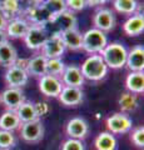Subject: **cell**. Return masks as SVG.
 Segmentation results:
<instances>
[{"mask_svg":"<svg viewBox=\"0 0 144 150\" xmlns=\"http://www.w3.org/2000/svg\"><path fill=\"white\" fill-rule=\"evenodd\" d=\"M84 79L90 81H100L108 75L109 68L106 67L100 54L89 55L80 67Z\"/></svg>","mask_w":144,"mask_h":150,"instance_id":"cell-1","label":"cell"},{"mask_svg":"<svg viewBox=\"0 0 144 150\" xmlns=\"http://www.w3.org/2000/svg\"><path fill=\"white\" fill-rule=\"evenodd\" d=\"M101 58H103L104 63L109 69H122L125 67V62H127V55L128 50L127 48L118 41L114 43H108L106 46L100 53Z\"/></svg>","mask_w":144,"mask_h":150,"instance_id":"cell-2","label":"cell"},{"mask_svg":"<svg viewBox=\"0 0 144 150\" xmlns=\"http://www.w3.org/2000/svg\"><path fill=\"white\" fill-rule=\"evenodd\" d=\"M75 28H78V19L75 16V14L69 10H65L58 14V15L53 16L50 19V21L45 25V29L48 30L49 35L62 34L64 31L75 29Z\"/></svg>","mask_w":144,"mask_h":150,"instance_id":"cell-3","label":"cell"},{"mask_svg":"<svg viewBox=\"0 0 144 150\" xmlns=\"http://www.w3.org/2000/svg\"><path fill=\"white\" fill-rule=\"evenodd\" d=\"M108 44L106 34L99 29L92 28L83 34V49L88 54H100Z\"/></svg>","mask_w":144,"mask_h":150,"instance_id":"cell-4","label":"cell"},{"mask_svg":"<svg viewBox=\"0 0 144 150\" xmlns=\"http://www.w3.org/2000/svg\"><path fill=\"white\" fill-rule=\"evenodd\" d=\"M48 38H49V33L45 29V26L30 25L23 39H24V43L28 49L36 51V50H41Z\"/></svg>","mask_w":144,"mask_h":150,"instance_id":"cell-5","label":"cell"},{"mask_svg":"<svg viewBox=\"0 0 144 150\" xmlns=\"http://www.w3.org/2000/svg\"><path fill=\"white\" fill-rule=\"evenodd\" d=\"M106 128H108L109 133L111 134H127L132 130L133 121L129 118L128 114L125 112H114L113 115H110L106 118Z\"/></svg>","mask_w":144,"mask_h":150,"instance_id":"cell-6","label":"cell"},{"mask_svg":"<svg viewBox=\"0 0 144 150\" xmlns=\"http://www.w3.org/2000/svg\"><path fill=\"white\" fill-rule=\"evenodd\" d=\"M24 16L30 25H43L45 26L52 19V15L49 14V11L45 9L43 4H33L24 9L23 13Z\"/></svg>","mask_w":144,"mask_h":150,"instance_id":"cell-7","label":"cell"},{"mask_svg":"<svg viewBox=\"0 0 144 150\" xmlns=\"http://www.w3.org/2000/svg\"><path fill=\"white\" fill-rule=\"evenodd\" d=\"M20 137L26 143H39L44 137V125L40 119L29 121V123H23L20 125Z\"/></svg>","mask_w":144,"mask_h":150,"instance_id":"cell-8","label":"cell"},{"mask_svg":"<svg viewBox=\"0 0 144 150\" xmlns=\"http://www.w3.org/2000/svg\"><path fill=\"white\" fill-rule=\"evenodd\" d=\"M115 15L108 8H99L93 15V25L103 33H109L115 28Z\"/></svg>","mask_w":144,"mask_h":150,"instance_id":"cell-9","label":"cell"},{"mask_svg":"<svg viewBox=\"0 0 144 150\" xmlns=\"http://www.w3.org/2000/svg\"><path fill=\"white\" fill-rule=\"evenodd\" d=\"M65 45L63 43L62 35L60 34H52L46 39L45 44L41 48V54L46 59H53V58H62V55L65 51Z\"/></svg>","mask_w":144,"mask_h":150,"instance_id":"cell-10","label":"cell"},{"mask_svg":"<svg viewBox=\"0 0 144 150\" xmlns=\"http://www.w3.org/2000/svg\"><path fill=\"white\" fill-rule=\"evenodd\" d=\"M63 86L64 84L60 80V78L48 74L39 78V90L43 95L48 98H58Z\"/></svg>","mask_w":144,"mask_h":150,"instance_id":"cell-11","label":"cell"},{"mask_svg":"<svg viewBox=\"0 0 144 150\" xmlns=\"http://www.w3.org/2000/svg\"><path fill=\"white\" fill-rule=\"evenodd\" d=\"M5 83L9 88H19L21 89L23 86H25L29 80V75H28L26 70L23 69L16 65L6 68L5 75H4Z\"/></svg>","mask_w":144,"mask_h":150,"instance_id":"cell-12","label":"cell"},{"mask_svg":"<svg viewBox=\"0 0 144 150\" xmlns=\"http://www.w3.org/2000/svg\"><path fill=\"white\" fill-rule=\"evenodd\" d=\"M0 101L8 110H16L25 101V96L19 88H8L0 94Z\"/></svg>","mask_w":144,"mask_h":150,"instance_id":"cell-13","label":"cell"},{"mask_svg":"<svg viewBox=\"0 0 144 150\" xmlns=\"http://www.w3.org/2000/svg\"><path fill=\"white\" fill-rule=\"evenodd\" d=\"M58 99L65 106H78L84 100V93H83L82 88L64 85L62 91L59 94Z\"/></svg>","mask_w":144,"mask_h":150,"instance_id":"cell-14","label":"cell"},{"mask_svg":"<svg viewBox=\"0 0 144 150\" xmlns=\"http://www.w3.org/2000/svg\"><path fill=\"white\" fill-rule=\"evenodd\" d=\"M29 28H30L29 21L24 16H18L8 20L5 34L8 38H11V39H23Z\"/></svg>","mask_w":144,"mask_h":150,"instance_id":"cell-15","label":"cell"},{"mask_svg":"<svg viewBox=\"0 0 144 150\" xmlns=\"http://www.w3.org/2000/svg\"><path fill=\"white\" fill-rule=\"evenodd\" d=\"M60 80L65 86H77V88H82L84 84V76L82 74L80 67L78 65H65V69L60 76Z\"/></svg>","mask_w":144,"mask_h":150,"instance_id":"cell-16","label":"cell"},{"mask_svg":"<svg viewBox=\"0 0 144 150\" xmlns=\"http://www.w3.org/2000/svg\"><path fill=\"white\" fill-rule=\"evenodd\" d=\"M65 131L69 138L83 140L84 138H87L88 133H89V125L83 118L77 116V118H72L67 123Z\"/></svg>","mask_w":144,"mask_h":150,"instance_id":"cell-17","label":"cell"},{"mask_svg":"<svg viewBox=\"0 0 144 150\" xmlns=\"http://www.w3.org/2000/svg\"><path fill=\"white\" fill-rule=\"evenodd\" d=\"M127 68L131 71H143L144 69V48L143 45H135L128 51Z\"/></svg>","mask_w":144,"mask_h":150,"instance_id":"cell-18","label":"cell"},{"mask_svg":"<svg viewBox=\"0 0 144 150\" xmlns=\"http://www.w3.org/2000/svg\"><path fill=\"white\" fill-rule=\"evenodd\" d=\"M123 30L128 36H138L144 31V16L142 13H135L129 16L123 24Z\"/></svg>","mask_w":144,"mask_h":150,"instance_id":"cell-19","label":"cell"},{"mask_svg":"<svg viewBox=\"0 0 144 150\" xmlns=\"http://www.w3.org/2000/svg\"><path fill=\"white\" fill-rule=\"evenodd\" d=\"M25 8L26 6L23 3V0H1V3H0V11L8 20L23 16Z\"/></svg>","mask_w":144,"mask_h":150,"instance_id":"cell-20","label":"cell"},{"mask_svg":"<svg viewBox=\"0 0 144 150\" xmlns=\"http://www.w3.org/2000/svg\"><path fill=\"white\" fill-rule=\"evenodd\" d=\"M60 35H62L65 49L70 51H79L83 49V34L78 30V28L67 30L62 33Z\"/></svg>","mask_w":144,"mask_h":150,"instance_id":"cell-21","label":"cell"},{"mask_svg":"<svg viewBox=\"0 0 144 150\" xmlns=\"http://www.w3.org/2000/svg\"><path fill=\"white\" fill-rule=\"evenodd\" d=\"M46 59L43 54L35 55L34 58L28 59V64H26V73L28 75L35 78H41L43 75L46 74Z\"/></svg>","mask_w":144,"mask_h":150,"instance_id":"cell-22","label":"cell"},{"mask_svg":"<svg viewBox=\"0 0 144 150\" xmlns=\"http://www.w3.org/2000/svg\"><path fill=\"white\" fill-rule=\"evenodd\" d=\"M125 88L129 93L143 94L144 93V73L143 71H131L125 78Z\"/></svg>","mask_w":144,"mask_h":150,"instance_id":"cell-23","label":"cell"},{"mask_svg":"<svg viewBox=\"0 0 144 150\" xmlns=\"http://www.w3.org/2000/svg\"><path fill=\"white\" fill-rule=\"evenodd\" d=\"M18 59V51L11 43L6 40L0 45V65L4 68L13 67Z\"/></svg>","mask_w":144,"mask_h":150,"instance_id":"cell-24","label":"cell"},{"mask_svg":"<svg viewBox=\"0 0 144 150\" xmlns=\"http://www.w3.org/2000/svg\"><path fill=\"white\" fill-rule=\"evenodd\" d=\"M21 121L18 118L15 110H5L0 115V129L8 131H15L19 129Z\"/></svg>","mask_w":144,"mask_h":150,"instance_id":"cell-25","label":"cell"},{"mask_svg":"<svg viewBox=\"0 0 144 150\" xmlns=\"http://www.w3.org/2000/svg\"><path fill=\"white\" fill-rule=\"evenodd\" d=\"M118 104L122 112H125V114H129V112H133L138 109L139 106V99L137 96V94H133V93H123L120 95L119 100H118Z\"/></svg>","mask_w":144,"mask_h":150,"instance_id":"cell-26","label":"cell"},{"mask_svg":"<svg viewBox=\"0 0 144 150\" xmlns=\"http://www.w3.org/2000/svg\"><path fill=\"white\" fill-rule=\"evenodd\" d=\"M94 146L96 150H115L118 146V142L114 134L109 133V131H104L95 138Z\"/></svg>","mask_w":144,"mask_h":150,"instance_id":"cell-27","label":"cell"},{"mask_svg":"<svg viewBox=\"0 0 144 150\" xmlns=\"http://www.w3.org/2000/svg\"><path fill=\"white\" fill-rule=\"evenodd\" d=\"M18 118L23 123H29V121H33L39 119L38 115H36V111H35V108H34V103L31 101H24L21 105L18 106V109L15 110Z\"/></svg>","mask_w":144,"mask_h":150,"instance_id":"cell-28","label":"cell"},{"mask_svg":"<svg viewBox=\"0 0 144 150\" xmlns=\"http://www.w3.org/2000/svg\"><path fill=\"white\" fill-rule=\"evenodd\" d=\"M113 6L123 15H133L139 10V3L137 0H113Z\"/></svg>","mask_w":144,"mask_h":150,"instance_id":"cell-29","label":"cell"},{"mask_svg":"<svg viewBox=\"0 0 144 150\" xmlns=\"http://www.w3.org/2000/svg\"><path fill=\"white\" fill-rule=\"evenodd\" d=\"M64 69H65V64H64L62 58H53L46 60V74L48 75L60 78Z\"/></svg>","mask_w":144,"mask_h":150,"instance_id":"cell-30","label":"cell"},{"mask_svg":"<svg viewBox=\"0 0 144 150\" xmlns=\"http://www.w3.org/2000/svg\"><path fill=\"white\" fill-rule=\"evenodd\" d=\"M41 4H43L46 10L49 11L52 18L67 10L65 0H44Z\"/></svg>","mask_w":144,"mask_h":150,"instance_id":"cell-31","label":"cell"},{"mask_svg":"<svg viewBox=\"0 0 144 150\" xmlns=\"http://www.w3.org/2000/svg\"><path fill=\"white\" fill-rule=\"evenodd\" d=\"M15 135L13 131L8 130H1L0 129V149L1 150H8L15 145Z\"/></svg>","mask_w":144,"mask_h":150,"instance_id":"cell-32","label":"cell"},{"mask_svg":"<svg viewBox=\"0 0 144 150\" xmlns=\"http://www.w3.org/2000/svg\"><path fill=\"white\" fill-rule=\"evenodd\" d=\"M131 140H132V143L138 148L144 146V128L143 126H138V128H135L132 131Z\"/></svg>","mask_w":144,"mask_h":150,"instance_id":"cell-33","label":"cell"},{"mask_svg":"<svg viewBox=\"0 0 144 150\" xmlns=\"http://www.w3.org/2000/svg\"><path fill=\"white\" fill-rule=\"evenodd\" d=\"M62 150H85V146L82 140L69 138L68 140H65L63 143Z\"/></svg>","mask_w":144,"mask_h":150,"instance_id":"cell-34","label":"cell"},{"mask_svg":"<svg viewBox=\"0 0 144 150\" xmlns=\"http://www.w3.org/2000/svg\"><path fill=\"white\" fill-rule=\"evenodd\" d=\"M65 5H67V10L72 13L82 11L88 6L87 0H65Z\"/></svg>","mask_w":144,"mask_h":150,"instance_id":"cell-35","label":"cell"},{"mask_svg":"<svg viewBox=\"0 0 144 150\" xmlns=\"http://www.w3.org/2000/svg\"><path fill=\"white\" fill-rule=\"evenodd\" d=\"M34 108H35V111H36V115H38V118L46 115V114L49 112V110H50L49 105L46 104V103H44V101L35 103V104H34Z\"/></svg>","mask_w":144,"mask_h":150,"instance_id":"cell-36","label":"cell"},{"mask_svg":"<svg viewBox=\"0 0 144 150\" xmlns=\"http://www.w3.org/2000/svg\"><path fill=\"white\" fill-rule=\"evenodd\" d=\"M108 1H110V0H87V5L88 6H101Z\"/></svg>","mask_w":144,"mask_h":150,"instance_id":"cell-37","label":"cell"},{"mask_svg":"<svg viewBox=\"0 0 144 150\" xmlns=\"http://www.w3.org/2000/svg\"><path fill=\"white\" fill-rule=\"evenodd\" d=\"M8 25V19L3 15V13L0 11V30L5 31V28Z\"/></svg>","mask_w":144,"mask_h":150,"instance_id":"cell-38","label":"cell"},{"mask_svg":"<svg viewBox=\"0 0 144 150\" xmlns=\"http://www.w3.org/2000/svg\"><path fill=\"white\" fill-rule=\"evenodd\" d=\"M44 0H23V3L25 4V6L33 5V4H41Z\"/></svg>","mask_w":144,"mask_h":150,"instance_id":"cell-39","label":"cell"},{"mask_svg":"<svg viewBox=\"0 0 144 150\" xmlns=\"http://www.w3.org/2000/svg\"><path fill=\"white\" fill-rule=\"evenodd\" d=\"M6 40H8V36H6V34H5V31L0 30V45H1L3 43H5Z\"/></svg>","mask_w":144,"mask_h":150,"instance_id":"cell-40","label":"cell"},{"mask_svg":"<svg viewBox=\"0 0 144 150\" xmlns=\"http://www.w3.org/2000/svg\"><path fill=\"white\" fill-rule=\"evenodd\" d=\"M0 3H1V0H0Z\"/></svg>","mask_w":144,"mask_h":150,"instance_id":"cell-41","label":"cell"},{"mask_svg":"<svg viewBox=\"0 0 144 150\" xmlns=\"http://www.w3.org/2000/svg\"><path fill=\"white\" fill-rule=\"evenodd\" d=\"M0 103H1V101H0Z\"/></svg>","mask_w":144,"mask_h":150,"instance_id":"cell-42","label":"cell"}]
</instances>
